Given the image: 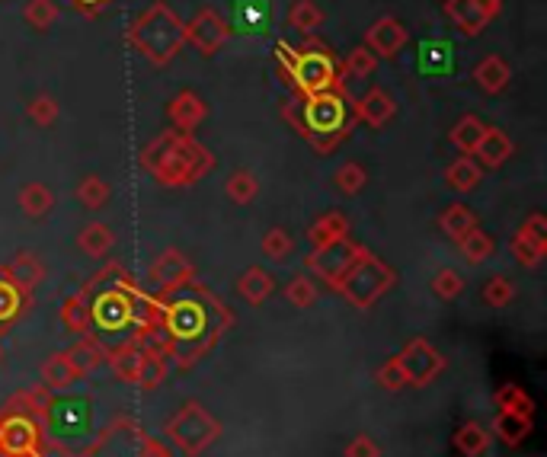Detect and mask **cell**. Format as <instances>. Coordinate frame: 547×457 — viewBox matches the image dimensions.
I'll list each match as a JSON object with an SVG mask.
<instances>
[{"label": "cell", "instance_id": "26", "mask_svg": "<svg viewBox=\"0 0 547 457\" xmlns=\"http://www.w3.org/2000/svg\"><path fill=\"white\" fill-rule=\"evenodd\" d=\"M26 304H29V295H26V291H20V288H16V285L7 279L4 272H0V330L20 320V314L26 310Z\"/></svg>", "mask_w": 547, "mask_h": 457}, {"label": "cell", "instance_id": "53", "mask_svg": "<svg viewBox=\"0 0 547 457\" xmlns=\"http://www.w3.org/2000/svg\"><path fill=\"white\" fill-rule=\"evenodd\" d=\"M522 231H525V234H532V237H538V240H547V218L535 211V215H528V218H525Z\"/></svg>", "mask_w": 547, "mask_h": 457}, {"label": "cell", "instance_id": "24", "mask_svg": "<svg viewBox=\"0 0 547 457\" xmlns=\"http://www.w3.org/2000/svg\"><path fill=\"white\" fill-rule=\"evenodd\" d=\"M167 355L160 349H141V365H138V387L141 390H157L160 384L167 381Z\"/></svg>", "mask_w": 547, "mask_h": 457}, {"label": "cell", "instance_id": "34", "mask_svg": "<svg viewBox=\"0 0 547 457\" xmlns=\"http://www.w3.org/2000/svg\"><path fill=\"white\" fill-rule=\"evenodd\" d=\"M493 429H496V435H500L506 445H522L525 438H528V432H532V416L503 413L500 410V416H496V422H493Z\"/></svg>", "mask_w": 547, "mask_h": 457}, {"label": "cell", "instance_id": "40", "mask_svg": "<svg viewBox=\"0 0 547 457\" xmlns=\"http://www.w3.org/2000/svg\"><path fill=\"white\" fill-rule=\"evenodd\" d=\"M26 116L42 128H52L61 116V106H58V100L52 93H36L26 106Z\"/></svg>", "mask_w": 547, "mask_h": 457}, {"label": "cell", "instance_id": "42", "mask_svg": "<svg viewBox=\"0 0 547 457\" xmlns=\"http://www.w3.org/2000/svg\"><path fill=\"white\" fill-rule=\"evenodd\" d=\"M375 68H378V58L368 52L365 45H359V48H352V52L346 55V61H343V68H340V77L346 74V77H352V80H359V77H372L375 74Z\"/></svg>", "mask_w": 547, "mask_h": 457}, {"label": "cell", "instance_id": "33", "mask_svg": "<svg viewBox=\"0 0 547 457\" xmlns=\"http://www.w3.org/2000/svg\"><path fill=\"white\" fill-rule=\"evenodd\" d=\"M509 247H512V256H516V263H519V266L535 269V266L541 263V259H544V253H547V240H538V237H532V234H525L522 227H519Z\"/></svg>", "mask_w": 547, "mask_h": 457}, {"label": "cell", "instance_id": "18", "mask_svg": "<svg viewBox=\"0 0 547 457\" xmlns=\"http://www.w3.org/2000/svg\"><path fill=\"white\" fill-rule=\"evenodd\" d=\"M474 157L480 160V167H503V163L512 157V141L509 135L503 132V128H484V138L477 141V148H474Z\"/></svg>", "mask_w": 547, "mask_h": 457}, {"label": "cell", "instance_id": "16", "mask_svg": "<svg viewBox=\"0 0 547 457\" xmlns=\"http://www.w3.org/2000/svg\"><path fill=\"white\" fill-rule=\"evenodd\" d=\"M394 112L397 103L384 87H372L359 100H352V116H356V122H365L368 128H384L394 119Z\"/></svg>", "mask_w": 547, "mask_h": 457}, {"label": "cell", "instance_id": "54", "mask_svg": "<svg viewBox=\"0 0 547 457\" xmlns=\"http://www.w3.org/2000/svg\"><path fill=\"white\" fill-rule=\"evenodd\" d=\"M68 4L77 10V13H87V16H96V13H103L112 0H68Z\"/></svg>", "mask_w": 547, "mask_h": 457}, {"label": "cell", "instance_id": "12", "mask_svg": "<svg viewBox=\"0 0 547 457\" xmlns=\"http://www.w3.org/2000/svg\"><path fill=\"white\" fill-rule=\"evenodd\" d=\"M397 362L407 374V384H416V387L436 381L439 374L445 371V358L432 349L426 339H410L404 346V352L397 355Z\"/></svg>", "mask_w": 547, "mask_h": 457}, {"label": "cell", "instance_id": "55", "mask_svg": "<svg viewBox=\"0 0 547 457\" xmlns=\"http://www.w3.org/2000/svg\"><path fill=\"white\" fill-rule=\"evenodd\" d=\"M141 457H173V454H170V448L164 442H157V438H144Z\"/></svg>", "mask_w": 547, "mask_h": 457}, {"label": "cell", "instance_id": "2", "mask_svg": "<svg viewBox=\"0 0 547 457\" xmlns=\"http://www.w3.org/2000/svg\"><path fill=\"white\" fill-rule=\"evenodd\" d=\"M282 119L311 144L317 154H330L336 144L352 135V96L346 87L320 90V93H295L282 106Z\"/></svg>", "mask_w": 547, "mask_h": 457}, {"label": "cell", "instance_id": "48", "mask_svg": "<svg viewBox=\"0 0 547 457\" xmlns=\"http://www.w3.org/2000/svg\"><path fill=\"white\" fill-rule=\"evenodd\" d=\"M285 298L292 301V307H311L317 301V285L308 279V275H295L292 282L285 285Z\"/></svg>", "mask_w": 547, "mask_h": 457}, {"label": "cell", "instance_id": "1", "mask_svg": "<svg viewBox=\"0 0 547 457\" xmlns=\"http://www.w3.org/2000/svg\"><path fill=\"white\" fill-rule=\"evenodd\" d=\"M189 288L192 291L183 288V295L176 291L170 295V304H164V355L176 358L183 368L212 349L231 326V314L218 298L196 288V282Z\"/></svg>", "mask_w": 547, "mask_h": 457}, {"label": "cell", "instance_id": "17", "mask_svg": "<svg viewBox=\"0 0 547 457\" xmlns=\"http://www.w3.org/2000/svg\"><path fill=\"white\" fill-rule=\"evenodd\" d=\"M167 116H170V122H173L176 132H186V135H192V132H196V128L205 122V116H208V106H205V100H202L199 93L183 90V93H176L173 100H170V106H167Z\"/></svg>", "mask_w": 547, "mask_h": 457}, {"label": "cell", "instance_id": "45", "mask_svg": "<svg viewBox=\"0 0 547 457\" xmlns=\"http://www.w3.org/2000/svg\"><path fill=\"white\" fill-rule=\"evenodd\" d=\"M295 250V240L292 234L285 231V227H272V231H266L263 237V253L272 259V263H282V259H288Z\"/></svg>", "mask_w": 547, "mask_h": 457}, {"label": "cell", "instance_id": "10", "mask_svg": "<svg viewBox=\"0 0 547 457\" xmlns=\"http://www.w3.org/2000/svg\"><path fill=\"white\" fill-rule=\"evenodd\" d=\"M148 279H151V285H154V291L160 298H170V295H176V291H183V288L192 285V279H196V266H192L180 250L170 247L151 263Z\"/></svg>", "mask_w": 547, "mask_h": 457}, {"label": "cell", "instance_id": "28", "mask_svg": "<svg viewBox=\"0 0 547 457\" xmlns=\"http://www.w3.org/2000/svg\"><path fill=\"white\" fill-rule=\"evenodd\" d=\"M346 231H349L346 215H340V211H327V215H320L311 224L308 240L314 243V247H327V243H333V240H343Z\"/></svg>", "mask_w": 547, "mask_h": 457}, {"label": "cell", "instance_id": "43", "mask_svg": "<svg viewBox=\"0 0 547 457\" xmlns=\"http://www.w3.org/2000/svg\"><path fill=\"white\" fill-rule=\"evenodd\" d=\"M496 406H500L503 413H522V416H532L535 410L532 397H528L519 384H506L500 394H496Z\"/></svg>", "mask_w": 547, "mask_h": 457}, {"label": "cell", "instance_id": "30", "mask_svg": "<svg viewBox=\"0 0 547 457\" xmlns=\"http://www.w3.org/2000/svg\"><path fill=\"white\" fill-rule=\"evenodd\" d=\"M109 358V368L112 374L122 381V384H135L138 381V365H141V349L138 342H125V346H119Z\"/></svg>", "mask_w": 547, "mask_h": 457}, {"label": "cell", "instance_id": "7", "mask_svg": "<svg viewBox=\"0 0 547 457\" xmlns=\"http://www.w3.org/2000/svg\"><path fill=\"white\" fill-rule=\"evenodd\" d=\"M218 435H221L218 419L208 413L202 403H186V406H180V413H176L167 422V438L183 454H189V457H196L208 445H215Z\"/></svg>", "mask_w": 547, "mask_h": 457}, {"label": "cell", "instance_id": "22", "mask_svg": "<svg viewBox=\"0 0 547 457\" xmlns=\"http://www.w3.org/2000/svg\"><path fill=\"white\" fill-rule=\"evenodd\" d=\"M116 247V234H112V227L93 221L87 224L84 231L77 234V250L84 256H93V259H106V253Z\"/></svg>", "mask_w": 547, "mask_h": 457}, {"label": "cell", "instance_id": "49", "mask_svg": "<svg viewBox=\"0 0 547 457\" xmlns=\"http://www.w3.org/2000/svg\"><path fill=\"white\" fill-rule=\"evenodd\" d=\"M512 298H516V288L506 279V275H493V279L484 285V301L490 307H506Z\"/></svg>", "mask_w": 547, "mask_h": 457}, {"label": "cell", "instance_id": "46", "mask_svg": "<svg viewBox=\"0 0 547 457\" xmlns=\"http://www.w3.org/2000/svg\"><path fill=\"white\" fill-rule=\"evenodd\" d=\"M23 20L32 26V29H48L55 20H58V7L55 0H29L23 7Z\"/></svg>", "mask_w": 547, "mask_h": 457}, {"label": "cell", "instance_id": "19", "mask_svg": "<svg viewBox=\"0 0 547 457\" xmlns=\"http://www.w3.org/2000/svg\"><path fill=\"white\" fill-rule=\"evenodd\" d=\"M0 272H4L20 291H26V295H32V291L45 282V266L32 253H20L10 266H0Z\"/></svg>", "mask_w": 547, "mask_h": 457}, {"label": "cell", "instance_id": "32", "mask_svg": "<svg viewBox=\"0 0 547 457\" xmlns=\"http://www.w3.org/2000/svg\"><path fill=\"white\" fill-rule=\"evenodd\" d=\"M61 323L77 336L90 333V301H87L84 291H77V295H71L61 304Z\"/></svg>", "mask_w": 547, "mask_h": 457}, {"label": "cell", "instance_id": "37", "mask_svg": "<svg viewBox=\"0 0 547 457\" xmlns=\"http://www.w3.org/2000/svg\"><path fill=\"white\" fill-rule=\"evenodd\" d=\"M458 243V250L464 253V259H468L471 266H480V263H487V259L493 256V240L480 231V227H471L468 234H464Z\"/></svg>", "mask_w": 547, "mask_h": 457}, {"label": "cell", "instance_id": "50", "mask_svg": "<svg viewBox=\"0 0 547 457\" xmlns=\"http://www.w3.org/2000/svg\"><path fill=\"white\" fill-rule=\"evenodd\" d=\"M432 291H436V298L452 301L464 291V279L455 269H442V272H436V279H432Z\"/></svg>", "mask_w": 547, "mask_h": 457}, {"label": "cell", "instance_id": "41", "mask_svg": "<svg viewBox=\"0 0 547 457\" xmlns=\"http://www.w3.org/2000/svg\"><path fill=\"white\" fill-rule=\"evenodd\" d=\"M224 192H228V199L234 205H250L256 199V192H260V183H256V176L247 173V170H237L231 173L228 186H224Z\"/></svg>", "mask_w": 547, "mask_h": 457}, {"label": "cell", "instance_id": "14", "mask_svg": "<svg viewBox=\"0 0 547 457\" xmlns=\"http://www.w3.org/2000/svg\"><path fill=\"white\" fill-rule=\"evenodd\" d=\"M0 454L4 457H36L39 454V422L23 416L0 419Z\"/></svg>", "mask_w": 547, "mask_h": 457}, {"label": "cell", "instance_id": "21", "mask_svg": "<svg viewBox=\"0 0 547 457\" xmlns=\"http://www.w3.org/2000/svg\"><path fill=\"white\" fill-rule=\"evenodd\" d=\"M509 77H512V71H509V64H506L500 55H487V58L474 68L477 87L484 90V93H490V96L503 93V90L509 87Z\"/></svg>", "mask_w": 547, "mask_h": 457}, {"label": "cell", "instance_id": "25", "mask_svg": "<svg viewBox=\"0 0 547 457\" xmlns=\"http://www.w3.org/2000/svg\"><path fill=\"white\" fill-rule=\"evenodd\" d=\"M272 288H276V282H272V275L260 266H250L244 275L237 279V291H240V298L250 301L253 307L256 304H263L269 295H272Z\"/></svg>", "mask_w": 547, "mask_h": 457}, {"label": "cell", "instance_id": "31", "mask_svg": "<svg viewBox=\"0 0 547 457\" xmlns=\"http://www.w3.org/2000/svg\"><path fill=\"white\" fill-rule=\"evenodd\" d=\"M42 384L48 387V390H68V387H74L77 384V371H74V365L68 362V355L64 352H55L48 362L42 365Z\"/></svg>", "mask_w": 547, "mask_h": 457}, {"label": "cell", "instance_id": "4", "mask_svg": "<svg viewBox=\"0 0 547 457\" xmlns=\"http://www.w3.org/2000/svg\"><path fill=\"white\" fill-rule=\"evenodd\" d=\"M128 45L135 48L141 58H148L154 68H164L176 55L183 52L186 45V23L176 16V10L164 0H154V4L135 16L132 26L125 32Z\"/></svg>", "mask_w": 547, "mask_h": 457}, {"label": "cell", "instance_id": "47", "mask_svg": "<svg viewBox=\"0 0 547 457\" xmlns=\"http://www.w3.org/2000/svg\"><path fill=\"white\" fill-rule=\"evenodd\" d=\"M365 186H368V173H365L362 163H343V167L336 170V189L340 192L359 195Z\"/></svg>", "mask_w": 547, "mask_h": 457}, {"label": "cell", "instance_id": "36", "mask_svg": "<svg viewBox=\"0 0 547 457\" xmlns=\"http://www.w3.org/2000/svg\"><path fill=\"white\" fill-rule=\"evenodd\" d=\"M288 26L304 32V36H311V32H317L320 26H324V10H320L314 0H298V4L288 10Z\"/></svg>", "mask_w": 547, "mask_h": 457}, {"label": "cell", "instance_id": "9", "mask_svg": "<svg viewBox=\"0 0 547 457\" xmlns=\"http://www.w3.org/2000/svg\"><path fill=\"white\" fill-rule=\"evenodd\" d=\"M365 256H368V250L362 243H352L349 237H343V240L327 243V247H314V253L304 259V269L314 272L320 282H327L336 291L340 282L352 272V266L362 263Z\"/></svg>", "mask_w": 547, "mask_h": 457}, {"label": "cell", "instance_id": "56", "mask_svg": "<svg viewBox=\"0 0 547 457\" xmlns=\"http://www.w3.org/2000/svg\"><path fill=\"white\" fill-rule=\"evenodd\" d=\"M0 358H4V349H0Z\"/></svg>", "mask_w": 547, "mask_h": 457}, {"label": "cell", "instance_id": "6", "mask_svg": "<svg viewBox=\"0 0 547 457\" xmlns=\"http://www.w3.org/2000/svg\"><path fill=\"white\" fill-rule=\"evenodd\" d=\"M397 282V272L391 266H384L378 256L368 253L362 263L352 266V272L340 282V295L356 307V310H368L378 298H384Z\"/></svg>", "mask_w": 547, "mask_h": 457}, {"label": "cell", "instance_id": "35", "mask_svg": "<svg viewBox=\"0 0 547 457\" xmlns=\"http://www.w3.org/2000/svg\"><path fill=\"white\" fill-rule=\"evenodd\" d=\"M439 227L442 231L452 237V240H461L464 234L471 231V227H477V215L468 208V205H448L445 211H442V218H439Z\"/></svg>", "mask_w": 547, "mask_h": 457}, {"label": "cell", "instance_id": "44", "mask_svg": "<svg viewBox=\"0 0 547 457\" xmlns=\"http://www.w3.org/2000/svg\"><path fill=\"white\" fill-rule=\"evenodd\" d=\"M77 202L84 205V208H103L109 202V186L103 183L100 176H87V179H80V186H77Z\"/></svg>", "mask_w": 547, "mask_h": 457}, {"label": "cell", "instance_id": "11", "mask_svg": "<svg viewBox=\"0 0 547 457\" xmlns=\"http://www.w3.org/2000/svg\"><path fill=\"white\" fill-rule=\"evenodd\" d=\"M231 39V26L221 13L212 7H202L192 20L186 23V42L196 48L199 55H215Z\"/></svg>", "mask_w": 547, "mask_h": 457}, {"label": "cell", "instance_id": "29", "mask_svg": "<svg viewBox=\"0 0 547 457\" xmlns=\"http://www.w3.org/2000/svg\"><path fill=\"white\" fill-rule=\"evenodd\" d=\"M445 179H448V186H452L455 192H471L480 186V179H484V173H480V163L471 160L468 154L458 157L448 163V170H445Z\"/></svg>", "mask_w": 547, "mask_h": 457}, {"label": "cell", "instance_id": "27", "mask_svg": "<svg viewBox=\"0 0 547 457\" xmlns=\"http://www.w3.org/2000/svg\"><path fill=\"white\" fill-rule=\"evenodd\" d=\"M16 202H20L26 218H45L48 211H52V205H55V195H52V189H48L45 183H26L20 189V195H16Z\"/></svg>", "mask_w": 547, "mask_h": 457}, {"label": "cell", "instance_id": "51", "mask_svg": "<svg viewBox=\"0 0 547 457\" xmlns=\"http://www.w3.org/2000/svg\"><path fill=\"white\" fill-rule=\"evenodd\" d=\"M375 381H378L384 390H400V387H407V374H404V368H400L397 355L388 358V362H384V365L375 371Z\"/></svg>", "mask_w": 547, "mask_h": 457}, {"label": "cell", "instance_id": "8", "mask_svg": "<svg viewBox=\"0 0 547 457\" xmlns=\"http://www.w3.org/2000/svg\"><path fill=\"white\" fill-rule=\"evenodd\" d=\"M135 295L138 291L128 285V279L119 272V269H112V285L103 288L100 295H87L90 301V323H96L100 330H122V326L132 320V307H135Z\"/></svg>", "mask_w": 547, "mask_h": 457}, {"label": "cell", "instance_id": "39", "mask_svg": "<svg viewBox=\"0 0 547 457\" xmlns=\"http://www.w3.org/2000/svg\"><path fill=\"white\" fill-rule=\"evenodd\" d=\"M455 445H458L461 454L480 457V454L487 451V445H490V435H487L484 426H480V422H464V426L458 429V435H455Z\"/></svg>", "mask_w": 547, "mask_h": 457}, {"label": "cell", "instance_id": "5", "mask_svg": "<svg viewBox=\"0 0 547 457\" xmlns=\"http://www.w3.org/2000/svg\"><path fill=\"white\" fill-rule=\"evenodd\" d=\"M276 58L282 64L285 80L295 87V93H320V90L343 87L340 64H336L327 45L304 42L301 48H288L285 42H279Z\"/></svg>", "mask_w": 547, "mask_h": 457}, {"label": "cell", "instance_id": "15", "mask_svg": "<svg viewBox=\"0 0 547 457\" xmlns=\"http://www.w3.org/2000/svg\"><path fill=\"white\" fill-rule=\"evenodd\" d=\"M407 42H410V32L404 23L394 20V16H381V20H375L365 32V48L375 58H397L407 48Z\"/></svg>", "mask_w": 547, "mask_h": 457}, {"label": "cell", "instance_id": "52", "mask_svg": "<svg viewBox=\"0 0 547 457\" xmlns=\"http://www.w3.org/2000/svg\"><path fill=\"white\" fill-rule=\"evenodd\" d=\"M346 457H381V451H378V445L368 435H356L346 445Z\"/></svg>", "mask_w": 547, "mask_h": 457}, {"label": "cell", "instance_id": "23", "mask_svg": "<svg viewBox=\"0 0 547 457\" xmlns=\"http://www.w3.org/2000/svg\"><path fill=\"white\" fill-rule=\"evenodd\" d=\"M64 355H68V362L74 365L77 378H84V374L96 371V368L103 365V358H106V352L100 349V342H96L93 336H80Z\"/></svg>", "mask_w": 547, "mask_h": 457}, {"label": "cell", "instance_id": "13", "mask_svg": "<svg viewBox=\"0 0 547 457\" xmlns=\"http://www.w3.org/2000/svg\"><path fill=\"white\" fill-rule=\"evenodd\" d=\"M503 10V0H448L445 13L464 36H480Z\"/></svg>", "mask_w": 547, "mask_h": 457}, {"label": "cell", "instance_id": "3", "mask_svg": "<svg viewBox=\"0 0 547 457\" xmlns=\"http://www.w3.org/2000/svg\"><path fill=\"white\" fill-rule=\"evenodd\" d=\"M141 167L148 170L160 186L180 189V186L199 183V179L215 167V157L192 135L167 128L164 135H157L148 148L141 151Z\"/></svg>", "mask_w": 547, "mask_h": 457}, {"label": "cell", "instance_id": "38", "mask_svg": "<svg viewBox=\"0 0 547 457\" xmlns=\"http://www.w3.org/2000/svg\"><path fill=\"white\" fill-rule=\"evenodd\" d=\"M484 122H480L477 116H461L458 125L452 128V144L461 151V154H474L477 141L484 138Z\"/></svg>", "mask_w": 547, "mask_h": 457}, {"label": "cell", "instance_id": "20", "mask_svg": "<svg viewBox=\"0 0 547 457\" xmlns=\"http://www.w3.org/2000/svg\"><path fill=\"white\" fill-rule=\"evenodd\" d=\"M48 390V387H45ZM42 387H29V390H20L16 397H10L7 403V413L10 416H23V419H32V422H42L48 419V410H52V397L45 394Z\"/></svg>", "mask_w": 547, "mask_h": 457}]
</instances>
